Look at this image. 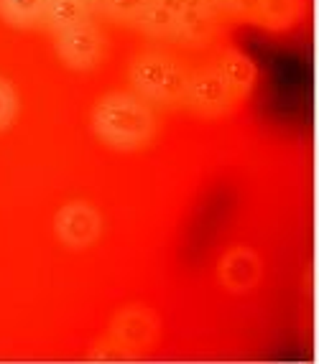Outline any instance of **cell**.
Wrapping results in <instances>:
<instances>
[{"label": "cell", "mask_w": 319, "mask_h": 364, "mask_svg": "<svg viewBox=\"0 0 319 364\" xmlns=\"http://www.w3.org/2000/svg\"><path fill=\"white\" fill-rule=\"evenodd\" d=\"M90 359H98V362H125V359H133V357H130L115 339L108 336V339L95 346V352L90 354Z\"/></svg>", "instance_id": "15"}, {"label": "cell", "mask_w": 319, "mask_h": 364, "mask_svg": "<svg viewBox=\"0 0 319 364\" xmlns=\"http://www.w3.org/2000/svg\"><path fill=\"white\" fill-rule=\"evenodd\" d=\"M184 105L202 117H222L238 105V97L233 87L227 85V79L220 74V69L207 67L189 74Z\"/></svg>", "instance_id": "6"}, {"label": "cell", "mask_w": 319, "mask_h": 364, "mask_svg": "<svg viewBox=\"0 0 319 364\" xmlns=\"http://www.w3.org/2000/svg\"><path fill=\"white\" fill-rule=\"evenodd\" d=\"M148 3L151 0H95V11L108 21H113V23L135 26V21H138V16H141Z\"/></svg>", "instance_id": "13"}, {"label": "cell", "mask_w": 319, "mask_h": 364, "mask_svg": "<svg viewBox=\"0 0 319 364\" xmlns=\"http://www.w3.org/2000/svg\"><path fill=\"white\" fill-rule=\"evenodd\" d=\"M93 130L105 146L115 151H138L154 140L156 115L151 102L135 92H110L95 105Z\"/></svg>", "instance_id": "1"}, {"label": "cell", "mask_w": 319, "mask_h": 364, "mask_svg": "<svg viewBox=\"0 0 319 364\" xmlns=\"http://www.w3.org/2000/svg\"><path fill=\"white\" fill-rule=\"evenodd\" d=\"M93 11V6L80 3V0H46V11H43L41 23L54 31V33H59V31H67L72 26L90 21Z\"/></svg>", "instance_id": "11"}, {"label": "cell", "mask_w": 319, "mask_h": 364, "mask_svg": "<svg viewBox=\"0 0 319 364\" xmlns=\"http://www.w3.org/2000/svg\"><path fill=\"white\" fill-rule=\"evenodd\" d=\"M128 79L135 95L146 102L177 107L184 105L189 72L179 59L164 54V51H143L130 59Z\"/></svg>", "instance_id": "2"}, {"label": "cell", "mask_w": 319, "mask_h": 364, "mask_svg": "<svg viewBox=\"0 0 319 364\" xmlns=\"http://www.w3.org/2000/svg\"><path fill=\"white\" fill-rule=\"evenodd\" d=\"M105 219L95 204L85 199L67 201L64 207H59L54 217V232L56 240L69 250H87L93 247L103 237Z\"/></svg>", "instance_id": "4"}, {"label": "cell", "mask_w": 319, "mask_h": 364, "mask_svg": "<svg viewBox=\"0 0 319 364\" xmlns=\"http://www.w3.org/2000/svg\"><path fill=\"white\" fill-rule=\"evenodd\" d=\"M217 280L227 293H251L263 280V260L248 245H233L217 262Z\"/></svg>", "instance_id": "7"}, {"label": "cell", "mask_w": 319, "mask_h": 364, "mask_svg": "<svg viewBox=\"0 0 319 364\" xmlns=\"http://www.w3.org/2000/svg\"><path fill=\"white\" fill-rule=\"evenodd\" d=\"M217 69H220V74L227 79V85L233 87L235 97H238V102L243 97H246L248 92L253 90V85H256V67H253V61L248 59L243 51L238 49H225L220 56H217Z\"/></svg>", "instance_id": "8"}, {"label": "cell", "mask_w": 319, "mask_h": 364, "mask_svg": "<svg viewBox=\"0 0 319 364\" xmlns=\"http://www.w3.org/2000/svg\"><path fill=\"white\" fill-rule=\"evenodd\" d=\"M105 51H108V38L93 21L56 33V54L69 69H80V72L95 69L105 59Z\"/></svg>", "instance_id": "5"}, {"label": "cell", "mask_w": 319, "mask_h": 364, "mask_svg": "<svg viewBox=\"0 0 319 364\" xmlns=\"http://www.w3.org/2000/svg\"><path fill=\"white\" fill-rule=\"evenodd\" d=\"M46 0H0V18L19 28H31L43 21Z\"/></svg>", "instance_id": "12"}, {"label": "cell", "mask_w": 319, "mask_h": 364, "mask_svg": "<svg viewBox=\"0 0 319 364\" xmlns=\"http://www.w3.org/2000/svg\"><path fill=\"white\" fill-rule=\"evenodd\" d=\"M304 16V0H258L256 23L268 31H286Z\"/></svg>", "instance_id": "9"}, {"label": "cell", "mask_w": 319, "mask_h": 364, "mask_svg": "<svg viewBox=\"0 0 319 364\" xmlns=\"http://www.w3.org/2000/svg\"><path fill=\"white\" fill-rule=\"evenodd\" d=\"M135 28H141L146 36L151 38H164V41L177 43L179 36V18L172 8H166L161 0H151L143 13L135 21Z\"/></svg>", "instance_id": "10"}, {"label": "cell", "mask_w": 319, "mask_h": 364, "mask_svg": "<svg viewBox=\"0 0 319 364\" xmlns=\"http://www.w3.org/2000/svg\"><path fill=\"white\" fill-rule=\"evenodd\" d=\"M19 115V95L8 79L0 77V130H6Z\"/></svg>", "instance_id": "14"}, {"label": "cell", "mask_w": 319, "mask_h": 364, "mask_svg": "<svg viewBox=\"0 0 319 364\" xmlns=\"http://www.w3.org/2000/svg\"><path fill=\"white\" fill-rule=\"evenodd\" d=\"M159 316L154 314V309H148L143 304L123 306L110 321V339H115L133 359L151 352L159 341Z\"/></svg>", "instance_id": "3"}]
</instances>
